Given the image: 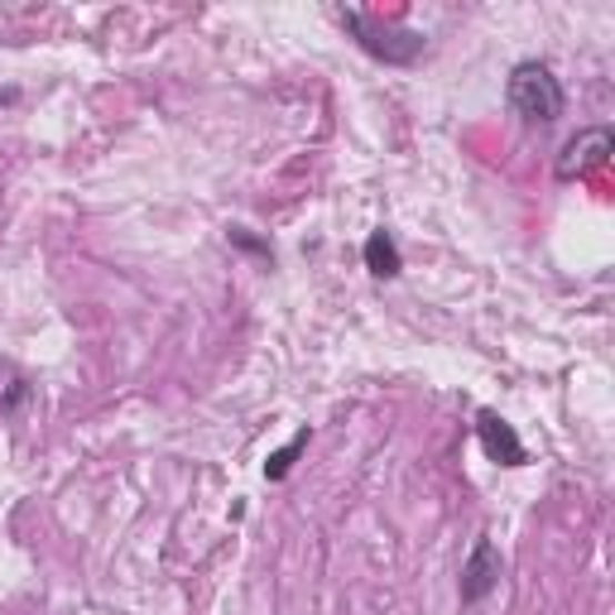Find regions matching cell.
Segmentation results:
<instances>
[{
    "label": "cell",
    "instance_id": "cell-3",
    "mask_svg": "<svg viewBox=\"0 0 615 615\" xmlns=\"http://www.w3.org/2000/svg\"><path fill=\"white\" fill-rule=\"evenodd\" d=\"M611 154H615V135H611V125H592V130H582V135L567 140V150L558 154V179L563 183H573V179H587V173L596 169H606L611 164Z\"/></svg>",
    "mask_w": 615,
    "mask_h": 615
},
{
    "label": "cell",
    "instance_id": "cell-1",
    "mask_svg": "<svg viewBox=\"0 0 615 615\" xmlns=\"http://www.w3.org/2000/svg\"><path fill=\"white\" fill-rule=\"evenodd\" d=\"M336 20L351 39L361 43L365 53L375 58V63L385 68H414L423 53H429V39L419 34V29H404L394 20H380V14H365V10H336Z\"/></svg>",
    "mask_w": 615,
    "mask_h": 615
},
{
    "label": "cell",
    "instance_id": "cell-9",
    "mask_svg": "<svg viewBox=\"0 0 615 615\" xmlns=\"http://www.w3.org/2000/svg\"><path fill=\"white\" fill-rule=\"evenodd\" d=\"M24 400H29V385H24V380H14V385L6 390V400H0V414H14Z\"/></svg>",
    "mask_w": 615,
    "mask_h": 615
},
{
    "label": "cell",
    "instance_id": "cell-2",
    "mask_svg": "<svg viewBox=\"0 0 615 615\" xmlns=\"http://www.w3.org/2000/svg\"><path fill=\"white\" fill-rule=\"evenodd\" d=\"M505 97H510V111H515L524 125H553L567 111L563 82L553 78V68L538 63V58H524V63H515Z\"/></svg>",
    "mask_w": 615,
    "mask_h": 615
},
{
    "label": "cell",
    "instance_id": "cell-7",
    "mask_svg": "<svg viewBox=\"0 0 615 615\" xmlns=\"http://www.w3.org/2000/svg\"><path fill=\"white\" fill-rule=\"evenodd\" d=\"M308 437H313V429L303 423V429H299L294 437H289V443H284L280 452H270V462H265V481H284L289 472H294V462H299V452L308 447Z\"/></svg>",
    "mask_w": 615,
    "mask_h": 615
},
{
    "label": "cell",
    "instance_id": "cell-4",
    "mask_svg": "<svg viewBox=\"0 0 615 615\" xmlns=\"http://www.w3.org/2000/svg\"><path fill=\"white\" fill-rule=\"evenodd\" d=\"M501 573H505V563H501V548H495V538L491 534H481L472 553H466V563H462V606H481L486 596L501 587Z\"/></svg>",
    "mask_w": 615,
    "mask_h": 615
},
{
    "label": "cell",
    "instance_id": "cell-8",
    "mask_svg": "<svg viewBox=\"0 0 615 615\" xmlns=\"http://www.w3.org/2000/svg\"><path fill=\"white\" fill-rule=\"evenodd\" d=\"M226 241L236 245V251H251V255H260V260H274V251H270V241H260V236H251L245 226H231L226 231Z\"/></svg>",
    "mask_w": 615,
    "mask_h": 615
},
{
    "label": "cell",
    "instance_id": "cell-5",
    "mask_svg": "<svg viewBox=\"0 0 615 615\" xmlns=\"http://www.w3.org/2000/svg\"><path fill=\"white\" fill-rule=\"evenodd\" d=\"M476 437H481V447H486L491 462H501V466H524V462H530V452H524L515 423H505L495 409H481V414H476Z\"/></svg>",
    "mask_w": 615,
    "mask_h": 615
},
{
    "label": "cell",
    "instance_id": "cell-10",
    "mask_svg": "<svg viewBox=\"0 0 615 615\" xmlns=\"http://www.w3.org/2000/svg\"><path fill=\"white\" fill-rule=\"evenodd\" d=\"M10 101H14V92H6V87H0V107H10Z\"/></svg>",
    "mask_w": 615,
    "mask_h": 615
},
{
    "label": "cell",
    "instance_id": "cell-6",
    "mask_svg": "<svg viewBox=\"0 0 615 615\" xmlns=\"http://www.w3.org/2000/svg\"><path fill=\"white\" fill-rule=\"evenodd\" d=\"M365 270L375 274V280H400L404 274V255H400V245H394V236L385 226L380 231H371V236H365Z\"/></svg>",
    "mask_w": 615,
    "mask_h": 615
}]
</instances>
